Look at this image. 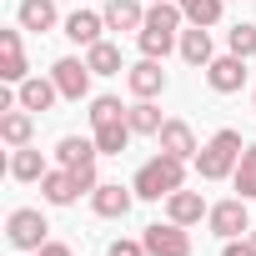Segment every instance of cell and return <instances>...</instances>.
Segmentation results:
<instances>
[{"instance_id": "29", "label": "cell", "mask_w": 256, "mask_h": 256, "mask_svg": "<svg viewBox=\"0 0 256 256\" xmlns=\"http://www.w3.org/2000/svg\"><path fill=\"white\" fill-rule=\"evenodd\" d=\"M106 256H151V251H146V241H110Z\"/></svg>"}, {"instance_id": "26", "label": "cell", "mask_w": 256, "mask_h": 256, "mask_svg": "<svg viewBox=\"0 0 256 256\" xmlns=\"http://www.w3.org/2000/svg\"><path fill=\"white\" fill-rule=\"evenodd\" d=\"M231 181H236L241 201H251V196H256V141L241 151V161H236V176H231Z\"/></svg>"}, {"instance_id": "16", "label": "cell", "mask_w": 256, "mask_h": 256, "mask_svg": "<svg viewBox=\"0 0 256 256\" xmlns=\"http://www.w3.org/2000/svg\"><path fill=\"white\" fill-rule=\"evenodd\" d=\"M156 141H161V151L176 156V161H196V151H201V146H196V131H191L186 120H166Z\"/></svg>"}, {"instance_id": "5", "label": "cell", "mask_w": 256, "mask_h": 256, "mask_svg": "<svg viewBox=\"0 0 256 256\" xmlns=\"http://www.w3.org/2000/svg\"><path fill=\"white\" fill-rule=\"evenodd\" d=\"M6 236H10L16 251H40L46 236H50V221H46L36 206H16V211L6 216Z\"/></svg>"}, {"instance_id": "18", "label": "cell", "mask_w": 256, "mask_h": 256, "mask_svg": "<svg viewBox=\"0 0 256 256\" xmlns=\"http://www.w3.org/2000/svg\"><path fill=\"white\" fill-rule=\"evenodd\" d=\"M30 136H36V110L10 106L6 116H0V141L6 146H30Z\"/></svg>"}, {"instance_id": "25", "label": "cell", "mask_w": 256, "mask_h": 256, "mask_svg": "<svg viewBox=\"0 0 256 256\" xmlns=\"http://www.w3.org/2000/svg\"><path fill=\"white\" fill-rule=\"evenodd\" d=\"M126 116H131V131H136V136H161V126H166V120H161V110H156L151 100H136Z\"/></svg>"}, {"instance_id": "17", "label": "cell", "mask_w": 256, "mask_h": 256, "mask_svg": "<svg viewBox=\"0 0 256 256\" xmlns=\"http://www.w3.org/2000/svg\"><path fill=\"white\" fill-rule=\"evenodd\" d=\"M16 20H20V30H36V36H46V30L60 26L56 0H20V6H16Z\"/></svg>"}, {"instance_id": "33", "label": "cell", "mask_w": 256, "mask_h": 256, "mask_svg": "<svg viewBox=\"0 0 256 256\" xmlns=\"http://www.w3.org/2000/svg\"><path fill=\"white\" fill-rule=\"evenodd\" d=\"M251 106H256V90H251Z\"/></svg>"}, {"instance_id": "20", "label": "cell", "mask_w": 256, "mask_h": 256, "mask_svg": "<svg viewBox=\"0 0 256 256\" xmlns=\"http://www.w3.org/2000/svg\"><path fill=\"white\" fill-rule=\"evenodd\" d=\"M176 50H181V60H186V66H201V70L216 60V50H211V30H206V26L181 30V46H176Z\"/></svg>"}, {"instance_id": "24", "label": "cell", "mask_w": 256, "mask_h": 256, "mask_svg": "<svg viewBox=\"0 0 256 256\" xmlns=\"http://www.w3.org/2000/svg\"><path fill=\"white\" fill-rule=\"evenodd\" d=\"M136 46H141V56H151V60H166V56H171V46H176V30L141 26V30H136Z\"/></svg>"}, {"instance_id": "9", "label": "cell", "mask_w": 256, "mask_h": 256, "mask_svg": "<svg viewBox=\"0 0 256 256\" xmlns=\"http://www.w3.org/2000/svg\"><path fill=\"white\" fill-rule=\"evenodd\" d=\"M206 86L216 90V96H236L241 86H246V56H216L211 66H206Z\"/></svg>"}, {"instance_id": "1", "label": "cell", "mask_w": 256, "mask_h": 256, "mask_svg": "<svg viewBox=\"0 0 256 256\" xmlns=\"http://www.w3.org/2000/svg\"><path fill=\"white\" fill-rule=\"evenodd\" d=\"M131 106H120L116 96H96L90 100V136L100 146V156H126V146H131V116H126Z\"/></svg>"}, {"instance_id": "4", "label": "cell", "mask_w": 256, "mask_h": 256, "mask_svg": "<svg viewBox=\"0 0 256 256\" xmlns=\"http://www.w3.org/2000/svg\"><path fill=\"white\" fill-rule=\"evenodd\" d=\"M96 156H100L96 136H60V146H56V161L80 181V191H86V196L100 186V181H96Z\"/></svg>"}, {"instance_id": "27", "label": "cell", "mask_w": 256, "mask_h": 256, "mask_svg": "<svg viewBox=\"0 0 256 256\" xmlns=\"http://www.w3.org/2000/svg\"><path fill=\"white\" fill-rule=\"evenodd\" d=\"M176 6H181V16L191 20V26H216L221 20V0H176Z\"/></svg>"}, {"instance_id": "28", "label": "cell", "mask_w": 256, "mask_h": 256, "mask_svg": "<svg viewBox=\"0 0 256 256\" xmlns=\"http://www.w3.org/2000/svg\"><path fill=\"white\" fill-rule=\"evenodd\" d=\"M226 50H231V56H246V60H251V56H256V26H251V20L231 26V30H226Z\"/></svg>"}, {"instance_id": "19", "label": "cell", "mask_w": 256, "mask_h": 256, "mask_svg": "<svg viewBox=\"0 0 256 256\" xmlns=\"http://www.w3.org/2000/svg\"><path fill=\"white\" fill-rule=\"evenodd\" d=\"M106 30H141L146 26V6L141 0H106Z\"/></svg>"}, {"instance_id": "12", "label": "cell", "mask_w": 256, "mask_h": 256, "mask_svg": "<svg viewBox=\"0 0 256 256\" xmlns=\"http://www.w3.org/2000/svg\"><path fill=\"white\" fill-rule=\"evenodd\" d=\"M26 76H30V66H26V46H20V30H0V80L20 86Z\"/></svg>"}, {"instance_id": "6", "label": "cell", "mask_w": 256, "mask_h": 256, "mask_svg": "<svg viewBox=\"0 0 256 256\" xmlns=\"http://www.w3.org/2000/svg\"><path fill=\"white\" fill-rule=\"evenodd\" d=\"M90 66L86 60H76V56H60L56 66H50V80H56V90H60V100H86L90 96Z\"/></svg>"}, {"instance_id": "13", "label": "cell", "mask_w": 256, "mask_h": 256, "mask_svg": "<svg viewBox=\"0 0 256 256\" xmlns=\"http://www.w3.org/2000/svg\"><path fill=\"white\" fill-rule=\"evenodd\" d=\"M56 100H60V90H56L50 76H26L16 86V106H26V110H50Z\"/></svg>"}, {"instance_id": "31", "label": "cell", "mask_w": 256, "mask_h": 256, "mask_svg": "<svg viewBox=\"0 0 256 256\" xmlns=\"http://www.w3.org/2000/svg\"><path fill=\"white\" fill-rule=\"evenodd\" d=\"M40 256H76V251H70L66 241H46V246H40Z\"/></svg>"}, {"instance_id": "11", "label": "cell", "mask_w": 256, "mask_h": 256, "mask_svg": "<svg viewBox=\"0 0 256 256\" xmlns=\"http://www.w3.org/2000/svg\"><path fill=\"white\" fill-rule=\"evenodd\" d=\"M131 201H136V191L120 186V181H100V186L90 191V211L106 216V221H120L126 211H131Z\"/></svg>"}, {"instance_id": "10", "label": "cell", "mask_w": 256, "mask_h": 256, "mask_svg": "<svg viewBox=\"0 0 256 256\" xmlns=\"http://www.w3.org/2000/svg\"><path fill=\"white\" fill-rule=\"evenodd\" d=\"M126 86H131L136 100H156V96L166 90V70H161V60L141 56L136 66H126Z\"/></svg>"}, {"instance_id": "2", "label": "cell", "mask_w": 256, "mask_h": 256, "mask_svg": "<svg viewBox=\"0 0 256 256\" xmlns=\"http://www.w3.org/2000/svg\"><path fill=\"white\" fill-rule=\"evenodd\" d=\"M186 186V161H176V156H151L141 171H136V181H131V191H136V201H166L171 191H181Z\"/></svg>"}, {"instance_id": "21", "label": "cell", "mask_w": 256, "mask_h": 256, "mask_svg": "<svg viewBox=\"0 0 256 256\" xmlns=\"http://www.w3.org/2000/svg\"><path fill=\"white\" fill-rule=\"evenodd\" d=\"M100 30H106V16H100V10H76V16H66V36H70L76 46H96Z\"/></svg>"}, {"instance_id": "8", "label": "cell", "mask_w": 256, "mask_h": 256, "mask_svg": "<svg viewBox=\"0 0 256 256\" xmlns=\"http://www.w3.org/2000/svg\"><path fill=\"white\" fill-rule=\"evenodd\" d=\"M206 221H211V231H216L221 241H231V236H246V231H251V211H246V201H241V196L216 201V206L206 211Z\"/></svg>"}, {"instance_id": "3", "label": "cell", "mask_w": 256, "mask_h": 256, "mask_svg": "<svg viewBox=\"0 0 256 256\" xmlns=\"http://www.w3.org/2000/svg\"><path fill=\"white\" fill-rule=\"evenodd\" d=\"M241 131H231V126H221V131L196 151V176L201 181H226V176H236V161H241Z\"/></svg>"}, {"instance_id": "22", "label": "cell", "mask_w": 256, "mask_h": 256, "mask_svg": "<svg viewBox=\"0 0 256 256\" xmlns=\"http://www.w3.org/2000/svg\"><path fill=\"white\" fill-rule=\"evenodd\" d=\"M86 66H90L96 76H120V70H126V66H120V46H110V40L86 46Z\"/></svg>"}, {"instance_id": "23", "label": "cell", "mask_w": 256, "mask_h": 256, "mask_svg": "<svg viewBox=\"0 0 256 256\" xmlns=\"http://www.w3.org/2000/svg\"><path fill=\"white\" fill-rule=\"evenodd\" d=\"M50 166H46V156L36 151V146H16V156H10V176L16 181H40Z\"/></svg>"}, {"instance_id": "30", "label": "cell", "mask_w": 256, "mask_h": 256, "mask_svg": "<svg viewBox=\"0 0 256 256\" xmlns=\"http://www.w3.org/2000/svg\"><path fill=\"white\" fill-rule=\"evenodd\" d=\"M221 256H256V251H251V241H246V236H241V241L231 236V241L221 246Z\"/></svg>"}, {"instance_id": "14", "label": "cell", "mask_w": 256, "mask_h": 256, "mask_svg": "<svg viewBox=\"0 0 256 256\" xmlns=\"http://www.w3.org/2000/svg\"><path fill=\"white\" fill-rule=\"evenodd\" d=\"M40 196H46L50 206H76L86 191H80V181H76L66 166H56V171H46V176H40Z\"/></svg>"}, {"instance_id": "15", "label": "cell", "mask_w": 256, "mask_h": 256, "mask_svg": "<svg viewBox=\"0 0 256 256\" xmlns=\"http://www.w3.org/2000/svg\"><path fill=\"white\" fill-rule=\"evenodd\" d=\"M206 211H211V206H206L201 191H186V186H181V191L166 196V221H176V226H196Z\"/></svg>"}, {"instance_id": "7", "label": "cell", "mask_w": 256, "mask_h": 256, "mask_svg": "<svg viewBox=\"0 0 256 256\" xmlns=\"http://www.w3.org/2000/svg\"><path fill=\"white\" fill-rule=\"evenodd\" d=\"M141 241H146L151 256H191V251H196V246H191V231L176 226V221H156V226H146Z\"/></svg>"}, {"instance_id": "32", "label": "cell", "mask_w": 256, "mask_h": 256, "mask_svg": "<svg viewBox=\"0 0 256 256\" xmlns=\"http://www.w3.org/2000/svg\"><path fill=\"white\" fill-rule=\"evenodd\" d=\"M246 241H251V251H256V231H246Z\"/></svg>"}]
</instances>
